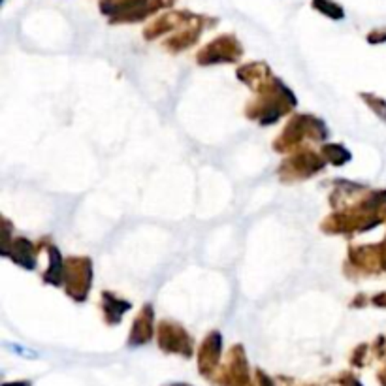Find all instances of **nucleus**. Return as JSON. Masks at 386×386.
Returning <instances> with one entry per match:
<instances>
[{"mask_svg":"<svg viewBox=\"0 0 386 386\" xmlns=\"http://www.w3.org/2000/svg\"><path fill=\"white\" fill-rule=\"evenodd\" d=\"M219 352H221V337L219 335H213L207 340L204 347V352H202V356H200V368L204 373H207V369L213 368V364L217 362V358H219Z\"/></svg>","mask_w":386,"mask_h":386,"instance_id":"obj_1","label":"nucleus"},{"mask_svg":"<svg viewBox=\"0 0 386 386\" xmlns=\"http://www.w3.org/2000/svg\"><path fill=\"white\" fill-rule=\"evenodd\" d=\"M30 251H32V247H30L27 241L18 240L15 241V247H13V252H15L18 257L13 258V260L18 264H21V266H25V268H34V258L30 257V255H32Z\"/></svg>","mask_w":386,"mask_h":386,"instance_id":"obj_2","label":"nucleus"},{"mask_svg":"<svg viewBox=\"0 0 386 386\" xmlns=\"http://www.w3.org/2000/svg\"><path fill=\"white\" fill-rule=\"evenodd\" d=\"M60 275H63V262H60V255L57 249H51V264H49V271L46 275V281L53 285H60Z\"/></svg>","mask_w":386,"mask_h":386,"instance_id":"obj_3","label":"nucleus"},{"mask_svg":"<svg viewBox=\"0 0 386 386\" xmlns=\"http://www.w3.org/2000/svg\"><path fill=\"white\" fill-rule=\"evenodd\" d=\"M364 98L368 100L369 105H371V110H373L377 115H379L382 121L386 123V102L380 98H375V96H369V94H364Z\"/></svg>","mask_w":386,"mask_h":386,"instance_id":"obj_4","label":"nucleus"},{"mask_svg":"<svg viewBox=\"0 0 386 386\" xmlns=\"http://www.w3.org/2000/svg\"><path fill=\"white\" fill-rule=\"evenodd\" d=\"M105 305H108V313H110V315H121V313H123V311H127L130 307L129 304H119V302H115V300H112L110 298V296H105Z\"/></svg>","mask_w":386,"mask_h":386,"instance_id":"obj_5","label":"nucleus"},{"mask_svg":"<svg viewBox=\"0 0 386 386\" xmlns=\"http://www.w3.org/2000/svg\"><path fill=\"white\" fill-rule=\"evenodd\" d=\"M258 380H260V386H274V382H271L264 373H258Z\"/></svg>","mask_w":386,"mask_h":386,"instance_id":"obj_6","label":"nucleus"},{"mask_svg":"<svg viewBox=\"0 0 386 386\" xmlns=\"http://www.w3.org/2000/svg\"><path fill=\"white\" fill-rule=\"evenodd\" d=\"M170 386H191V385H185V382H181V385H179V382H176V385H170Z\"/></svg>","mask_w":386,"mask_h":386,"instance_id":"obj_7","label":"nucleus"}]
</instances>
